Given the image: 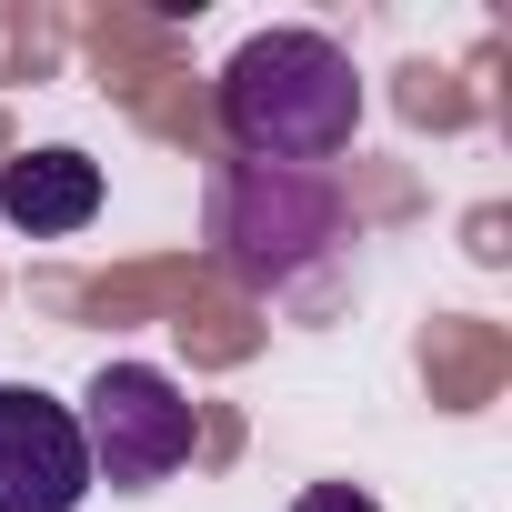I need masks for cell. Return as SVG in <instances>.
Segmentation results:
<instances>
[{"mask_svg":"<svg viewBox=\"0 0 512 512\" xmlns=\"http://www.w3.org/2000/svg\"><path fill=\"white\" fill-rule=\"evenodd\" d=\"M352 131H362V81L332 31H251L221 61V141L241 161L312 171L352 151Z\"/></svg>","mask_w":512,"mask_h":512,"instance_id":"cell-1","label":"cell"},{"mask_svg":"<svg viewBox=\"0 0 512 512\" xmlns=\"http://www.w3.org/2000/svg\"><path fill=\"white\" fill-rule=\"evenodd\" d=\"M211 241H221L231 282L282 292L302 262H322V251L342 241V191H332L322 171L231 161V171H221V201H211Z\"/></svg>","mask_w":512,"mask_h":512,"instance_id":"cell-2","label":"cell"},{"mask_svg":"<svg viewBox=\"0 0 512 512\" xmlns=\"http://www.w3.org/2000/svg\"><path fill=\"white\" fill-rule=\"evenodd\" d=\"M0 221L31 231V241L91 231L101 221V161L91 151H21V161H0Z\"/></svg>","mask_w":512,"mask_h":512,"instance_id":"cell-5","label":"cell"},{"mask_svg":"<svg viewBox=\"0 0 512 512\" xmlns=\"http://www.w3.org/2000/svg\"><path fill=\"white\" fill-rule=\"evenodd\" d=\"M292 512H382V502H372L362 482H302V492H292Z\"/></svg>","mask_w":512,"mask_h":512,"instance_id":"cell-6","label":"cell"},{"mask_svg":"<svg viewBox=\"0 0 512 512\" xmlns=\"http://www.w3.org/2000/svg\"><path fill=\"white\" fill-rule=\"evenodd\" d=\"M81 492L101 482L71 402H51L41 382H0V512H81Z\"/></svg>","mask_w":512,"mask_h":512,"instance_id":"cell-4","label":"cell"},{"mask_svg":"<svg viewBox=\"0 0 512 512\" xmlns=\"http://www.w3.org/2000/svg\"><path fill=\"white\" fill-rule=\"evenodd\" d=\"M71 422H81L91 482H111V492H151V482H171V472L191 462V442H201L191 392H181L171 372H151V362H101Z\"/></svg>","mask_w":512,"mask_h":512,"instance_id":"cell-3","label":"cell"}]
</instances>
